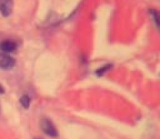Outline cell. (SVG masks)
<instances>
[{
    "mask_svg": "<svg viewBox=\"0 0 160 139\" xmlns=\"http://www.w3.org/2000/svg\"><path fill=\"white\" fill-rule=\"evenodd\" d=\"M151 15L152 16L153 19H154V22L156 23V26L159 27V16H158V12L155 9H152Z\"/></svg>",
    "mask_w": 160,
    "mask_h": 139,
    "instance_id": "cell-7",
    "label": "cell"
},
{
    "mask_svg": "<svg viewBox=\"0 0 160 139\" xmlns=\"http://www.w3.org/2000/svg\"><path fill=\"white\" fill-rule=\"evenodd\" d=\"M12 7H13V3L12 1H8V0L0 1V12L2 17H9L12 13Z\"/></svg>",
    "mask_w": 160,
    "mask_h": 139,
    "instance_id": "cell-3",
    "label": "cell"
},
{
    "mask_svg": "<svg viewBox=\"0 0 160 139\" xmlns=\"http://www.w3.org/2000/svg\"><path fill=\"white\" fill-rule=\"evenodd\" d=\"M36 139H38V138H36Z\"/></svg>",
    "mask_w": 160,
    "mask_h": 139,
    "instance_id": "cell-9",
    "label": "cell"
},
{
    "mask_svg": "<svg viewBox=\"0 0 160 139\" xmlns=\"http://www.w3.org/2000/svg\"><path fill=\"white\" fill-rule=\"evenodd\" d=\"M40 127L42 131L49 137H56L58 136L57 129L49 119L42 118L40 120Z\"/></svg>",
    "mask_w": 160,
    "mask_h": 139,
    "instance_id": "cell-1",
    "label": "cell"
},
{
    "mask_svg": "<svg viewBox=\"0 0 160 139\" xmlns=\"http://www.w3.org/2000/svg\"><path fill=\"white\" fill-rule=\"evenodd\" d=\"M16 63L13 57L6 53H0V68L3 70H9L12 68Z\"/></svg>",
    "mask_w": 160,
    "mask_h": 139,
    "instance_id": "cell-2",
    "label": "cell"
},
{
    "mask_svg": "<svg viewBox=\"0 0 160 139\" xmlns=\"http://www.w3.org/2000/svg\"><path fill=\"white\" fill-rule=\"evenodd\" d=\"M16 48H17V44L12 40H4L0 43V49L3 52H12L15 51Z\"/></svg>",
    "mask_w": 160,
    "mask_h": 139,
    "instance_id": "cell-4",
    "label": "cell"
},
{
    "mask_svg": "<svg viewBox=\"0 0 160 139\" xmlns=\"http://www.w3.org/2000/svg\"><path fill=\"white\" fill-rule=\"evenodd\" d=\"M112 64H107V65H105V66H103V67H102L101 68H99L98 70H96L97 76H98V77L102 76V75L104 74L106 71H108L109 70H110V69L112 68Z\"/></svg>",
    "mask_w": 160,
    "mask_h": 139,
    "instance_id": "cell-6",
    "label": "cell"
},
{
    "mask_svg": "<svg viewBox=\"0 0 160 139\" xmlns=\"http://www.w3.org/2000/svg\"><path fill=\"white\" fill-rule=\"evenodd\" d=\"M5 93V89L4 87L2 86V84H0V94H4Z\"/></svg>",
    "mask_w": 160,
    "mask_h": 139,
    "instance_id": "cell-8",
    "label": "cell"
},
{
    "mask_svg": "<svg viewBox=\"0 0 160 139\" xmlns=\"http://www.w3.org/2000/svg\"><path fill=\"white\" fill-rule=\"evenodd\" d=\"M31 98H30L28 95H22L20 98V104H21V106L26 109H28V108L30 107V106H31Z\"/></svg>",
    "mask_w": 160,
    "mask_h": 139,
    "instance_id": "cell-5",
    "label": "cell"
}]
</instances>
